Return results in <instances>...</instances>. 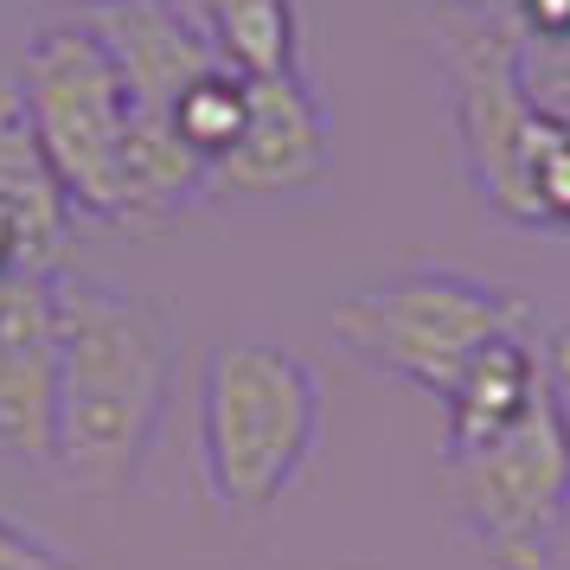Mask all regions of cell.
<instances>
[{"instance_id": "15", "label": "cell", "mask_w": 570, "mask_h": 570, "mask_svg": "<svg viewBox=\"0 0 570 570\" xmlns=\"http://www.w3.org/2000/svg\"><path fill=\"white\" fill-rule=\"evenodd\" d=\"M58 7H83V13H90V7H104V0H58Z\"/></svg>"}, {"instance_id": "12", "label": "cell", "mask_w": 570, "mask_h": 570, "mask_svg": "<svg viewBox=\"0 0 570 570\" xmlns=\"http://www.w3.org/2000/svg\"><path fill=\"white\" fill-rule=\"evenodd\" d=\"M237 129H244V78L232 65H212L206 78L180 97V109H174V135H180L186 155L206 160V180H212V167L237 141Z\"/></svg>"}, {"instance_id": "5", "label": "cell", "mask_w": 570, "mask_h": 570, "mask_svg": "<svg viewBox=\"0 0 570 570\" xmlns=\"http://www.w3.org/2000/svg\"><path fill=\"white\" fill-rule=\"evenodd\" d=\"M525 321H532L525 295L455 276V269L391 276L379 288L334 302V314H327L334 340L353 360L379 365V372L430 391V397H449L468 360L500 334H525Z\"/></svg>"}, {"instance_id": "11", "label": "cell", "mask_w": 570, "mask_h": 570, "mask_svg": "<svg viewBox=\"0 0 570 570\" xmlns=\"http://www.w3.org/2000/svg\"><path fill=\"white\" fill-rule=\"evenodd\" d=\"M199 27L237 78H302L295 0H206Z\"/></svg>"}, {"instance_id": "2", "label": "cell", "mask_w": 570, "mask_h": 570, "mask_svg": "<svg viewBox=\"0 0 570 570\" xmlns=\"http://www.w3.org/2000/svg\"><path fill=\"white\" fill-rule=\"evenodd\" d=\"M436 46L455 83L462 148L493 212L539 232H570V116L539 104L519 71V39L481 13L449 7Z\"/></svg>"}, {"instance_id": "16", "label": "cell", "mask_w": 570, "mask_h": 570, "mask_svg": "<svg viewBox=\"0 0 570 570\" xmlns=\"http://www.w3.org/2000/svg\"><path fill=\"white\" fill-rule=\"evenodd\" d=\"M167 7H174V0H167Z\"/></svg>"}, {"instance_id": "6", "label": "cell", "mask_w": 570, "mask_h": 570, "mask_svg": "<svg viewBox=\"0 0 570 570\" xmlns=\"http://www.w3.org/2000/svg\"><path fill=\"white\" fill-rule=\"evenodd\" d=\"M13 97L27 109L39 148L52 160L65 199L97 218H122V174H129V90L104 39L83 20L32 32Z\"/></svg>"}, {"instance_id": "1", "label": "cell", "mask_w": 570, "mask_h": 570, "mask_svg": "<svg viewBox=\"0 0 570 570\" xmlns=\"http://www.w3.org/2000/svg\"><path fill=\"white\" fill-rule=\"evenodd\" d=\"M58 449L83 493H122L148 462L174 379V327L129 288L58 269Z\"/></svg>"}, {"instance_id": "3", "label": "cell", "mask_w": 570, "mask_h": 570, "mask_svg": "<svg viewBox=\"0 0 570 570\" xmlns=\"http://www.w3.org/2000/svg\"><path fill=\"white\" fill-rule=\"evenodd\" d=\"M321 442V385L288 346L237 340L206 365V488L232 519L269 513Z\"/></svg>"}, {"instance_id": "8", "label": "cell", "mask_w": 570, "mask_h": 570, "mask_svg": "<svg viewBox=\"0 0 570 570\" xmlns=\"http://www.w3.org/2000/svg\"><path fill=\"white\" fill-rule=\"evenodd\" d=\"M0 449L27 468H52L58 449L52 276H0Z\"/></svg>"}, {"instance_id": "4", "label": "cell", "mask_w": 570, "mask_h": 570, "mask_svg": "<svg viewBox=\"0 0 570 570\" xmlns=\"http://www.w3.org/2000/svg\"><path fill=\"white\" fill-rule=\"evenodd\" d=\"M442 488L488 570H551L570 525V391L551 365L532 411L493 442L442 455Z\"/></svg>"}, {"instance_id": "10", "label": "cell", "mask_w": 570, "mask_h": 570, "mask_svg": "<svg viewBox=\"0 0 570 570\" xmlns=\"http://www.w3.org/2000/svg\"><path fill=\"white\" fill-rule=\"evenodd\" d=\"M551 379V360H544L539 346L525 334H500L493 346H481L468 372L455 379V391L442 397V411H449V442H442V455H462V449H481L493 442L507 423L532 411V397L539 385Z\"/></svg>"}, {"instance_id": "13", "label": "cell", "mask_w": 570, "mask_h": 570, "mask_svg": "<svg viewBox=\"0 0 570 570\" xmlns=\"http://www.w3.org/2000/svg\"><path fill=\"white\" fill-rule=\"evenodd\" d=\"M500 27L513 32L519 46L532 39L544 52H558V46H570V0H507Z\"/></svg>"}, {"instance_id": "7", "label": "cell", "mask_w": 570, "mask_h": 570, "mask_svg": "<svg viewBox=\"0 0 570 570\" xmlns=\"http://www.w3.org/2000/svg\"><path fill=\"white\" fill-rule=\"evenodd\" d=\"M334 167V129L302 78H244V129L218 155L206 193L225 199H295Z\"/></svg>"}, {"instance_id": "14", "label": "cell", "mask_w": 570, "mask_h": 570, "mask_svg": "<svg viewBox=\"0 0 570 570\" xmlns=\"http://www.w3.org/2000/svg\"><path fill=\"white\" fill-rule=\"evenodd\" d=\"M0 570H71V558L39 544L32 532H20L13 519H0Z\"/></svg>"}, {"instance_id": "9", "label": "cell", "mask_w": 570, "mask_h": 570, "mask_svg": "<svg viewBox=\"0 0 570 570\" xmlns=\"http://www.w3.org/2000/svg\"><path fill=\"white\" fill-rule=\"evenodd\" d=\"M65 244H71V199L13 83H0V276H58Z\"/></svg>"}]
</instances>
